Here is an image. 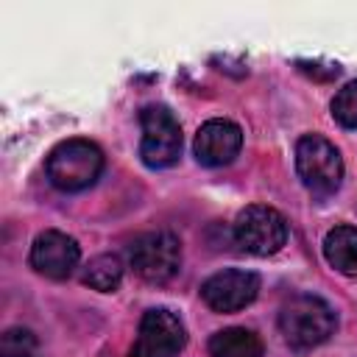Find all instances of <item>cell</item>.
<instances>
[{
    "instance_id": "14",
    "label": "cell",
    "mask_w": 357,
    "mask_h": 357,
    "mask_svg": "<svg viewBox=\"0 0 357 357\" xmlns=\"http://www.w3.org/2000/svg\"><path fill=\"white\" fill-rule=\"evenodd\" d=\"M332 117L343 128H357V81H349L332 98Z\"/></svg>"
},
{
    "instance_id": "6",
    "label": "cell",
    "mask_w": 357,
    "mask_h": 357,
    "mask_svg": "<svg viewBox=\"0 0 357 357\" xmlns=\"http://www.w3.org/2000/svg\"><path fill=\"white\" fill-rule=\"evenodd\" d=\"M234 243L240 251L254 257H271L287 243V220L273 206H245L234 220Z\"/></svg>"
},
{
    "instance_id": "7",
    "label": "cell",
    "mask_w": 357,
    "mask_h": 357,
    "mask_svg": "<svg viewBox=\"0 0 357 357\" xmlns=\"http://www.w3.org/2000/svg\"><path fill=\"white\" fill-rule=\"evenodd\" d=\"M184 343H187V329L181 318L165 307H156L142 315L128 357H176L184 349Z\"/></svg>"
},
{
    "instance_id": "10",
    "label": "cell",
    "mask_w": 357,
    "mask_h": 357,
    "mask_svg": "<svg viewBox=\"0 0 357 357\" xmlns=\"http://www.w3.org/2000/svg\"><path fill=\"white\" fill-rule=\"evenodd\" d=\"M240 145H243V131H240L237 123H231V120H209V123H204L198 128L192 151H195V159L201 165L220 167V165H229L240 153Z\"/></svg>"
},
{
    "instance_id": "15",
    "label": "cell",
    "mask_w": 357,
    "mask_h": 357,
    "mask_svg": "<svg viewBox=\"0 0 357 357\" xmlns=\"http://www.w3.org/2000/svg\"><path fill=\"white\" fill-rule=\"evenodd\" d=\"M0 349H3V357H33L36 351V335L31 329H6L3 340H0Z\"/></svg>"
},
{
    "instance_id": "8",
    "label": "cell",
    "mask_w": 357,
    "mask_h": 357,
    "mask_svg": "<svg viewBox=\"0 0 357 357\" xmlns=\"http://www.w3.org/2000/svg\"><path fill=\"white\" fill-rule=\"evenodd\" d=\"M259 293V276L243 268H226L212 273L201 284V298L215 312H237L248 307Z\"/></svg>"
},
{
    "instance_id": "13",
    "label": "cell",
    "mask_w": 357,
    "mask_h": 357,
    "mask_svg": "<svg viewBox=\"0 0 357 357\" xmlns=\"http://www.w3.org/2000/svg\"><path fill=\"white\" fill-rule=\"evenodd\" d=\"M120 279H123V262L114 254H98L84 268V284H89L92 290H100V293L117 290Z\"/></svg>"
},
{
    "instance_id": "3",
    "label": "cell",
    "mask_w": 357,
    "mask_h": 357,
    "mask_svg": "<svg viewBox=\"0 0 357 357\" xmlns=\"http://www.w3.org/2000/svg\"><path fill=\"white\" fill-rule=\"evenodd\" d=\"M296 170L301 184L318 198L332 195L343 181L340 151L318 134H307L296 142Z\"/></svg>"
},
{
    "instance_id": "9",
    "label": "cell",
    "mask_w": 357,
    "mask_h": 357,
    "mask_svg": "<svg viewBox=\"0 0 357 357\" xmlns=\"http://www.w3.org/2000/svg\"><path fill=\"white\" fill-rule=\"evenodd\" d=\"M81 248L64 231H42L31 245V268L50 279H67L78 265Z\"/></svg>"
},
{
    "instance_id": "11",
    "label": "cell",
    "mask_w": 357,
    "mask_h": 357,
    "mask_svg": "<svg viewBox=\"0 0 357 357\" xmlns=\"http://www.w3.org/2000/svg\"><path fill=\"white\" fill-rule=\"evenodd\" d=\"M324 257L335 271L357 276V226H335L332 231H326Z\"/></svg>"
},
{
    "instance_id": "1",
    "label": "cell",
    "mask_w": 357,
    "mask_h": 357,
    "mask_svg": "<svg viewBox=\"0 0 357 357\" xmlns=\"http://www.w3.org/2000/svg\"><path fill=\"white\" fill-rule=\"evenodd\" d=\"M335 326H337L335 310L321 296H312V293L293 296L279 310V329L284 340L298 351L315 349L324 340H329Z\"/></svg>"
},
{
    "instance_id": "12",
    "label": "cell",
    "mask_w": 357,
    "mask_h": 357,
    "mask_svg": "<svg viewBox=\"0 0 357 357\" xmlns=\"http://www.w3.org/2000/svg\"><path fill=\"white\" fill-rule=\"evenodd\" d=\"M212 357H262V340L243 326L220 329L209 337Z\"/></svg>"
},
{
    "instance_id": "4",
    "label": "cell",
    "mask_w": 357,
    "mask_h": 357,
    "mask_svg": "<svg viewBox=\"0 0 357 357\" xmlns=\"http://www.w3.org/2000/svg\"><path fill=\"white\" fill-rule=\"evenodd\" d=\"M128 262L139 279H145L151 284H162V282L173 279L181 268V243L167 229L145 231L131 243Z\"/></svg>"
},
{
    "instance_id": "2",
    "label": "cell",
    "mask_w": 357,
    "mask_h": 357,
    "mask_svg": "<svg viewBox=\"0 0 357 357\" xmlns=\"http://www.w3.org/2000/svg\"><path fill=\"white\" fill-rule=\"evenodd\" d=\"M103 151L89 139H64L47 156V178L61 192H78L98 181Z\"/></svg>"
},
{
    "instance_id": "5",
    "label": "cell",
    "mask_w": 357,
    "mask_h": 357,
    "mask_svg": "<svg viewBox=\"0 0 357 357\" xmlns=\"http://www.w3.org/2000/svg\"><path fill=\"white\" fill-rule=\"evenodd\" d=\"M139 156L148 167H170L181 156V126L167 106L151 103L139 112Z\"/></svg>"
}]
</instances>
